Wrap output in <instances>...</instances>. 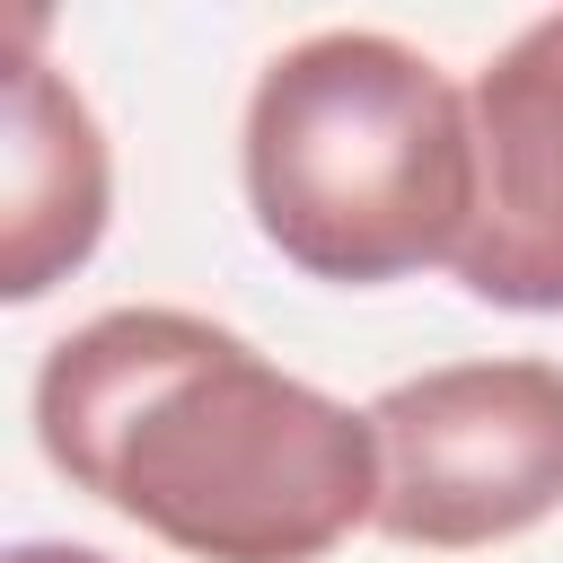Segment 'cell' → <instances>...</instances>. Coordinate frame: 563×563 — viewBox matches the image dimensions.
Here are the masks:
<instances>
[{
	"mask_svg": "<svg viewBox=\"0 0 563 563\" xmlns=\"http://www.w3.org/2000/svg\"><path fill=\"white\" fill-rule=\"evenodd\" d=\"M44 466L194 563H325L378 519L369 413L194 308H106L35 361Z\"/></svg>",
	"mask_w": 563,
	"mask_h": 563,
	"instance_id": "6da1fadb",
	"label": "cell"
},
{
	"mask_svg": "<svg viewBox=\"0 0 563 563\" xmlns=\"http://www.w3.org/2000/svg\"><path fill=\"white\" fill-rule=\"evenodd\" d=\"M255 238L334 290L457 264L475 220L466 88L387 26H317L282 44L238 123Z\"/></svg>",
	"mask_w": 563,
	"mask_h": 563,
	"instance_id": "7a4b0ae2",
	"label": "cell"
},
{
	"mask_svg": "<svg viewBox=\"0 0 563 563\" xmlns=\"http://www.w3.org/2000/svg\"><path fill=\"white\" fill-rule=\"evenodd\" d=\"M0 563H114V554H97V545H70V537H18Z\"/></svg>",
	"mask_w": 563,
	"mask_h": 563,
	"instance_id": "8992f818",
	"label": "cell"
},
{
	"mask_svg": "<svg viewBox=\"0 0 563 563\" xmlns=\"http://www.w3.org/2000/svg\"><path fill=\"white\" fill-rule=\"evenodd\" d=\"M0 132V299L26 308L97 255L114 211V150L97 132V106L79 97L70 70L35 53V18L18 26Z\"/></svg>",
	"mask_w": 563,
	"mask_h": 563,
	"instance_id": "5b68a950",
	"label": "cell"
},
{
	"mask_svg": "<svg viewBox=\"0 0 563 563\" xmlns=\"http://www.w3.org/2000/svg\"><path fill=\"white\" fill-rule=\"evenodd\" d=\"M378 537L413 554H484L563 510V361H440L378 387Z\"/></svg>",
	"mask_w": 563,
	"mask_h": 563,
	"instance_id": "3957f363",
	"label": "cell"
},
{
	"mask_svg": "<svg viewBox=\"0 0 563 563\" xmlns=\"http://www.w3.org/2000/svg\"><path fill=\"white\" fill-rule=\"evenodd\" d=\"M475 220L457 290L510 317H563V9L528 18L466 88Z\"/></svg>",
	"mask_w": 563,
	"mask_h": 563,
	"instance_id": "277c9868",
	"label": "cell"
}]
</instances>
